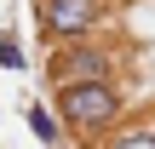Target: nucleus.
<instances>
[{"mask_svg": "<svg viewBox=\"0 0 155 149\" xmlns=\"http://www.w3.org/2000/svg\"><path fill=\"white\" fill-rule=\"evenodd\" d=\"M52 109H58L63 132H75V138L92 144V138H109V132L121 126L127 98H121L115 80H86V86H58V92H52Z\"/></svg>", "mask_w": 155, "mask_h": 149, "instance_id": "nucleus-1", "label": "nucleus"}, {"mask_svg": "<svg viewBox=\"0 0 155 149\" xmlns=\"http://www.w3.org/2000/svg\"><path fill=\"white\" fill-rule=\"evenodd\" d=\"M104 17H109V0H35V29H40V40L52 52L98 40Z\"/></svg>", "mask_w": 155, "mask_h": 149, "instance_id": "nucleus-2", "label": "nucleus"}, {"mask_svg": "<svg viewBox=\"0 0 155 149\" xmlns=\"http://www.w3.org/2000/svg\"><path fill=\"white\" fill-rule=\"evenodd\" d=\"M121 75V57L104 46V40H81V46H58L46 57V80L52 92L58 86H86V80H115Z\"/></svg>", "mask_w": 155, "mask_h": 149, "instance_id": "nucleus-3", "label": "nucleus"}, {"mask_svg": "<svg viewBox=\"0 0 155 149\" xmlns=\"http://www.w3.org/2000/svg\"><path fill=\"white\" fill-rule=\"evenodd\" d=\"M23 126H29V138H35L40 149H63V121H58V109L29 103V109H23Z\"/></svg>", "mask_w": 155, "mask_h": 149, "instance_id": "nucleus-4", "label": "nucleus"}, {"mask_svg": "<svg viewBox=\"0 0 155 149\" xmlns=\"http://www.w3.org/2000/svg\"><path fill=\"white\" fill-rule=\"evenodd\" d=\"M104 149H155V126H144V121H132V126H115V132L104 138Z\"/></svg>", "mask_w": 155, "mask_h": 149, "instance_id": "nucleus-5", "label": "nucleus"}, {"mask_svg": "<svg viewBox=\"0 0 155 149\" xmlns=\"http://www.w3.org/2000/svg\"><path fill=\"white\" fill-rule=\"evenodd\" d=\"M0 63H6V69H23V46H17V40H0Z\"/></svg>", "mask_w": 155, "mask_h": 149, "instance_id": "nucleus-6", "label": "nucleus"}]
</instances>
